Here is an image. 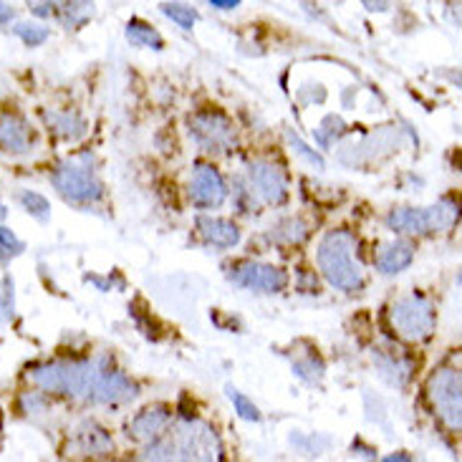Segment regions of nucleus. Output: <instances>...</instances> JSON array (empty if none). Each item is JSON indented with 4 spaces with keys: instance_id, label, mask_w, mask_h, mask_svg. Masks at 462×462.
<instances>
[{
    "instance_id": "nucleus-1",
    "label": "nucleus",
    "mask_w": 462,
    "mask_h": 462,
    "mask_svg": "<svg viewBox=\"0 0 462 462\" xmlns=\"http://www.w3.org/2000/svg\"><path fill=\"white\" fill-rule=\"evenodd\" d=\"M223 448L213 425L182 420L152 442L139 462H220Z\"/></svg>"
},
{
    "instance_id": "nucleus-2",
    "label": "nucleus",
    "mask_w": 462,
    "mask_h": 462,
    "mask_svg": "<svg viewBox=\"0 0 462 462\" xmlns=\"http://www.w3.org/2000/svg\"><path fill=\"white\" fill-rule=\"evenodd\" d=\"M109 369L106 359H61V362L36 364L28 369V379L43 389V394H63L74 400H88L94 382Z\"/></svg>"
},
{
    "instance_id": "nucleus-3",
    "label": "nucleus",
    "mask_w": 462,
    "mask_h": 462,
    "mask_svg": "<svg viewBox=\"0 0 462 462\" xmlns=\"http://www.w3.org/2000/svg\"><path fill=\"white\" fill-rule=\"evenodd\" d=\"M316 263L326 281L344 293L364 291L362 263L356 261V237L349 230H331L321 237L316 250Z\"/></svg>"
},
{
    "instance_id": "nucleus-4",
    "label": "nucleus",
    "mask_w": 462,
    "mask_h": 462,
    "mask_svg": "<svg viewBox=\"0 0 462 462\" xmlns=\"http://www.w3.org/2000/svg\"><path fill=\"white\" fill-rule=\"evenodd\" d=\"M457 223V202L442 200L432 208H397L387 215L389 230L407 236H432Z\"/></svg>"
},
{
    "instance_id": "nucleus-5",
    "label": "nucleus",
    "mask_w": 462,
    "mask_h": 462,
    "mask_svg": "<svg viewBox=\"0 0 462 462\" xmlns=\"http://www.w3.org/2000/svg\"><path fill=\"white\" fill-rule=\"evenodd\" d=\"M389 319H392V326L397 328V334L407 341L430 338L435 334V321H438L435 306L420 293H410V296L394 300L389 309Z\"/></svg>"
},
{
    "instance_id": "nucleus-6",
    "label": "nucleus",
    "mask_w": 462,
    "mask_h": 462,
    "mask_svg": "<svg viewBox=\"0 0 462 462\" xmlns=\"http://www.w3.org/2000/svg\"><path fill=\"white\" fill-rule=\"evenodd\" d=\"M460 389V369H452V366H439L427 382V397L432 402V410L452 432H460L462 427Z\"/></svg>"
},
{
    "instance_id": "nucleus-7",
    "label": "nucleus",
    "mask_w": 462,
    "mask_h": 462,
    "mask_svg": "<svg viewBox=\"0 0 462 462\" xmlns=\"http://www.w3.org/2000/svg\"><path fill=\"white\" fill-rule=\"evenodd\" d=\"M188 126L195 142L208 152L226 154V152H233L237 147V129L233 119L227 114L217 112V109L195 112L188 119Z\"/></svg>"
},
{
    "instance_id": "nucleus-8",
    "label": "nucleus",
    "mask_w": 462,
    "mask_h": 462,
    "mask_svg": "<svg viewBox=\"0 0 462 462\" xmlns=\"http://www.w3.org/2000/svg\"><path fill=\"white\" fill-rule=\"evenodd\" d=\"M53 188L59 189L63 200L74 202V205H94L104 198V185L97 177L91 175L84 167L76 164H61L53 175H51Z\"/></svg>"
},
{
    "instance_id": "nucleus-9",
    "label": "nucleus",
    "mask_w": 462,
    "mask_h": 462,
    "mask_svg": "<svg viewBox=\"0 0 462 462\" xmlns=\"http://www.w3.org/2000/svg\"><path fill=\"white\" fill-rule=\"evenodd\" d=\"M227 278L240 288L258 293H281L288 286V273L278 265L255 261H237L227 268Z\"/></svg>"
},
{
    "instance_id": "nucleus-10",
    "label": "nucleus",
    "mask_w": 462,
    "mask_h": 462,
    "mask_svg": "<svg viewBox=\"0 0 462 462\" xmlns=\"http://www.w3.org/2000/svg\"><path fill=\"white\" fill-rule=\"evenodd\" d=\"M227 198V185L223 175L215 170L213 164H198L195 175L189 180V200L195 208L210 210L220 208Z\"/></svg>"
},
{
    "instance_id": "nucleus-11",
    "label": "nucleus",
    "mask_w": 462,
    "mask_h": 462,
    "mask_svg": "<svg viewBox=\"0 0 462 462\" xmlns=\"http://www.w3.org/2000/svg\"><path fill=\"white\" fill-rule=\"evenodd\" d=\"M250 188L261 195L268 205H281L288 198L286 172L273 162H250L248 164Z\"/></svg>"
},
{
    "instance_id": "nucleus-12",
    "label": "nucleus",
    "mask_w": 462,
    "mask_h": 462,
    "mask_svg": "<svg viewBox=\"0 0 462 462\" xmlns=\"http://www.w3.org/2000/svg\"><path fill=\"white\" fill-rule=\"evenodd\" d=\"M114 450L112 435L94 420H87L74 430V438L69 442V452L74 457H87V460H97V457H106Z\"/></svg>"
},
{
    "instance_id": "nucleus-13",
    "label": "nucleus",
    "mask_w": 462,
    "mask_h": 462,
    "mask_svg": "<svg viewBox=\"0 0 462 462\" xmlns=\"http://www.w3.org/2000/svg\"><path fill=\"white\" fill-rule=\"evenodd\" d=\"M139 387L137 382H132L129 376L122 374V372H112V369H106V372H101L99 379L94 382V387H91V394H88V402H94V404H126V402L137 400Z\"/></svg>"
},
{
    "instance_id": "nucleus-14",
    "label": "nucleus",
    "mask_w": 462,
    "mask_h": 462,
    "mask_svg": "<svg viewBox=\"0 0 462 462\" xmlns=\"http://www.w3.org/2000/svg\"><path fill=\"white\" fill-rule=\"evenodd\" d=\"M172 420V410L167 404H152L137 412L126 422V438L134 442H154Z\"/></svg>"
},
{
    "instance_id": "nucleus-15",
    "label": "nucleus",
    "mask_w": 462,
    "mask_h": 462,
    "mask_svg": "<svg viewBox=\"0 0 462 462\" xmlns=\"http://www.w3.org/2000/svg\"><path fill=\"white\" fill-rule=\"evenodd\" d=\"M33 147V132L21 114L0 112V150L23 154Z\"/></svg>"
},
{
    "instance_id": "nucleus-16",
    "label": "nucleus",
    "mask_w": 462,
    "mask_h": 462,
    "mask_svg": "<svg viewBox=\"0 0 462 462\" xmlns=\"http://www.w3.org/2000/svg\"><path fill=\"white\" fill-rule=\"evenodd\" d=\"M374 362L379 374L384 376L392 387H404L412 376V359L402 356L397 349H376Z\"/></svg>"
},
{
    "instance_id": "nucleus-17",
    "label": "nucleus",
    "mask_w": 462,
    "mask_h": 462,
    "mask_svg": "<svg viewBox=\"0 0 462 462\" xmlns=\"http://www.w3.org/2000/svg\"><path fill=\"white\" fill-rule=\"evenodd\" d=\"M198 230L205 243L217 245V248H233L240 243V230L236 223H230L226 217H210V215H202L198 217Z\"/></svg>"
},
{
    "instance_id": "nucleus-18",
    "label": "nucleus",
    "mask_w": 462,
    "mask_h": 462,
    "mask_svg": "<svg viewBox=\"0 0 462 462\" xmlns=\"http://www.w3.org/2000/svg\"><path fill=\"white\" fill-rule=\"evenodd\" d=\"M414 261V248L407 240H397L376 255V268L384 275L402 273L404 268H410Z\"/></svg>"
},
{
    "instance_id": "nucleus-19",
    "label": "nucleus",
    "mask_w": 462,
    "mask_h": 462,
    "mask_svg": "<svg viewBox=\"0 0 462 462\" xmlns=\"http://www.w3.org/2000/svg\"><path fill=\"white\" fill-rule=\"evenodd\" d=\"M46 122H49V126L59 134V137L69 139V142L84 137V132H87V122H84L76 112H51L46 114Z\"/></svg>"
},
{
    "instance_id": "nucleus-20",
    "label": "nucleus",
    "mask_w": 462,
    "mask_h": 462,
    "mask_svg": "<svg viewBox=\"0 0 462 462\" xmlns=\"http://www.w3.org/2000/svg\"><path fill=\"white\" fill-rule=\"evenodd\" d=\"M309 237V223L303 217H288L271 230V240L281 245H299Z\"/></svg>"
},
{
    "instance_id": "nucleus-21",
    "label": "nucleus",
    "mask_w": 462,
    "mask_h": 462,
    "mask_svg": "<svg viewBox=\"0 0 462 462\" xmlns=\"http://www.w3.org/2000/svg\"><path fill=\"white\" fill-rule=\"evenodd\" d=\"M126 38H129L132 46H147V49L154 51L164 49V38L160 36L150 23H144V21H139V18H132V21L126 23Z\"/></svg>"
},
{
    "instance_id": "nucleus-22",
    "label": "nucleus",
    "mask_w": 462,
    "mask_h": 462,
    "mask_svg": "<svg viewBox=\"0 0 462 462\" xmlns=\"http://www.w3.org/2000/svg\"><path fill=\"white\" fill-rule=\"evenodd\" d=\"M324 359L316 354V349L309 351V354H303V356H296V362H293V374L303 379L306 384H319L321 382V376H324Z\"/></svg>"
},
{
    "instance_id": "nucleus-23",
    "label": "nucleus",
    "mask_w": 462,
    "mask_h": 462,
    "mask_svg": "<svg viewBox=\"0 0 462 462\" xmlns=\"http://www.w3.org/2000/svg\"><path fill=\"white\" fill-rule=\"evenodd\" d=\"M227 400L233 402V407H236V412L240 420H248V422H258L261 420V412H258V407L253 404V400H248L245 394H240L236 387H226Z\"/></svg>"
},
{
    "instance_id": "nucleus-24",
    "label": "nucleus",
    "mask_w": 462,
    "mask_h": 462,
    "mask_svg": "<svg viewBox=\"0 0 462 462\" xmlns=\"http://www.w3.org/2000/svg\"><path fill=\"white\" fill-rule=\"evenodd\" d=\"M23 250V240L15 236L11 227L0 226V263H8L13 261V258H18Z\"/></svg>"
},
{
    "instance_id": "nucleus-25",
    "label": "nucleus",
    "mask_w": 462,
    "mask_h": 462,
    "mask_svg": "<svg viewBox=\"0 0 462 462\" xmlns=\"http://www.w3.org/2000/svg\"><path fill=\"white\" fill-rule=\"evenodd\" d=\"M91 8L94 5H88V3H63V5H59V15H61V21L66 25H81L87 23V18L91 15Z\"/></svg>"
},
{
    "instance_id": "nucleus-26",
    "label": "nucleus",
    "mask_w": 462,
    "mask_h": 462,
    "mask_svg": "<svg viewBox=\"0 0 462 462\" xmlns=\"http://www.w3.org/2000/svg\"><path fill=\"white\" fill-rule=\"evenodd\" d=\"M160 8H162V13L167 18H172V21L182 25L185 31H192V25L198 21V13L192 11L189 5H182V3H164Z\"/></svg>"
},
{
    "instance_id": "nucleus-27",
    "label": "nucleus",
    "mask_w": 462,
    "mask_h": 462,
    "mask_svg": "<svg viewBox=\"0 0 462 462\" xmlns=\"http://www.w3.org/2000/svg\"><path fill=\"white\" fill-rule=\"evenodd\" d=\"M21 205L25 208V213H31L33 217H38V220H49L51 205L43 195L25 189V192H21Z\"/></svg>"
},
{
    "instance_id": "nucleus-28",
    "label": "nucleus",
    "mask_w": 462,
    "mask_h": 462,
    "mask_svg": "<svg viewBox=\"0 0 462 462\" xmlns=\"http://www.w3.org/2000/svg\"><path fill=\"white\" fill-rule=\"evenodd\" d=\"M13 33L23 41L25 46H31V49H36L41 43H46V38H49V28H43V25H33V23H18L13 28Z\"/></svg>"
},
{
    "instance_id": "nucleus-29",
    "label": "nucleus",
    "mask_w": 462,
    "mask_h": 462,
    "mask_svg": "<svg viewBox=\"0 0 462 462\" xmlns=\"http://www.w3.org/2000/svg\"><path fill=\"white\" fill-rule=\"evenodd\" d=\"M286 137H288V144H291V147L296 150V154H299V157H303L306 162L313 164L316 170H324V167H326L324 157H321L319 152H313L311 147H309V144H306V142L299 137V134H293L291 129H286Z\"/></svg>"
},
{
    "instance_id": "nucleus-30",
    "label": "nucleus",
    "mask_w": 462,
    "mask_h": 462,
    "mask_svg": "<svg viewBox=\"0 0 462 462\" xmlns=\"http://www.w3.org/2000/svg\"><path fill=\"white\" fill-rule=\"evenodd\" d=\"M21 412L25 414H46L51 410V402H49V394H43V392H25L21 394Z\"/></svg>"
},
{
    "instance_id": "nucleus-31",
    "label": "nucleus",
    "mask_w": 462,
    "mask_h": 462,
    "mask_svg": "<svg viewBox=\"0 0 462 462\" xmlns=\"http://www.w3.org/2000/svg\"><path fill=\"white\" fill-rule=\"evenodd\" d=\"M13 309H15V293H13V278H3L0 283V324L11 321Z\"/></svg>"
},
{
    "instance_id": "nucleus-32",
    "label": "nucleus",
    "mask_w": 462,
    "mask_h": 462,
    "mask_svg": "<svg viewBox=\"0 0 462 462\" xmlns=\"http://www.w3.org/2000/svg\"><path fill=\"white\" fill-rule=\"evenodd\" d=\"M31 8V13L33 15H38V18H49V15H53L56 13V3H33V5H28Z\"/></svg>"
},
{
    "instance_id": "nucleus-33",
    "label": "nucleus",
    "mask_w": 462,
    "mask_h": 462,
    "mask_svg": "<svg viewBox=\"0 0 462 462\" xmlns=\"http://www.w3.org/2000/svg\"><path fill=\"white\" fill-rule=\"evenodd\" d=\"M240 3L237 0H210V8H220V11H233Z\"/></svg>"
},
{
    "instance_id": "nucleus-34",
    "label": "nucleus",
    "mask_w": 462,
    "mask_h": 462,
    "mask_svg": "<svg viewBox=\"0 0 462 462\" xmlns=\"http://www.w3.org/2000/svg\"><path fill=\"white\" fill-rule=\"evenodd\" d=\"M13 15H15L13 5H8V3H0V23H11Z\"/></svg>"
},
{
    "instance_id": "nucleus-35",
    "label": "nucleus",
    "mask_w": 462,
    "mask_h": 462,
    "mask_svg": "<svg viewBox=\"0 0 462 462\" xmlns=\"http://www.w3.org/2000/svg\"><path fill=\"white\" fill-rule=\"evenodd\" d=\"M382 462H412V457H410L407 452H394V455H389V457H384Z\"/></svg>"
},
{
    "instance_id": "nucleus-36",
    "label": "nucleus",
    "mask_w": 462,
    "mask_h": 462,
    "mask_svg": "<svg viewBox=\"0 0 462 462\" xmlns=\"http://www.w3.org/2000/svg\"><path fill=\"white\" fill-rule=\"evenodd\" d=\"M364 5H366L369 11H387L389 8L387 3H364Z\"/></svg>"
},
{
    "instance_id": "nucleus-37",
    "label": "nucleus",
    "mask_w": 462,
    "mask_h": 462,
    "mask_svg": "<svg viewBox=\"0 0 462 462\" xmlns=\"http://www.w3.org/2000/svg\"><path fill=\"white\" fill-rule=\"evenodd\" d=\"M5 217H8V210H5V205H3V202H0V223H3V220H5Z\"/></svg>"
}]
</instances>
